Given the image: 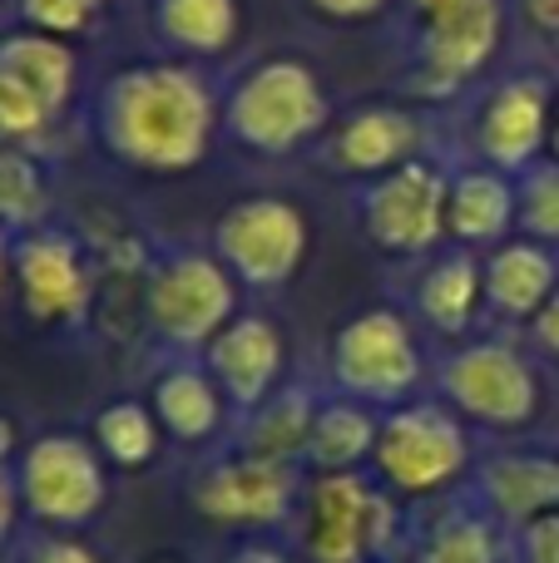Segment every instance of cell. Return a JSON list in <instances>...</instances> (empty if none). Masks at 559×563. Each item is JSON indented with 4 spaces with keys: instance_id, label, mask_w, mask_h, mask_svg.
<instances>
[{
    "instance_id": "1",
    "label": "cell",
    "mask_w": 559,
    "mask_h": 563,
    "mask_svg": "<svg viewBox=\"0 0 559 563\" xmlns=\"http://www.w3.org/2000/svg\"><path fill=\"white\" fill-rule=\"evenodd\" d=\"M223 109L194 65L119 69L99 95V139L114 158L144 174H188L208 158Z\"/></svg>"
},
{
    "instance_id": "2",
    "label": "cell",
    "mask_w": 559,
    "mask_h": 563,
    "mask_svg": "<svg viewBox=\"0 0 559 563\" xmlns=\"http://www.w3.org/2000/svg\"><path fill=\"white\" fill-rule=\"evenodd\" d=\"M15 489L25 525L55 534H89L109 509V460L79 430H45L15 455Z\"/></svg>"
},
{
    "instance_id": "3",
    "label": "cell",
    "mask_w": 559,
    "mask_h": 563,
    "mask_svg": "<svg viewBox=\"0 0 559 563\" xmlns=\"http://www.w3.org/2000/svg\"><path fill=\"white\" fill-rule=\"evenodd\" d=\"M223 124L243 148L283 158L332 124V104L307 59L273 55L238 75L223 99Z\"/></svg>"
},
{
    "instance_id": "4",
    "label": "cell",
    "mask_w": 559,
    "mask_h": 563,
    "mask_svg": "<svg viewBox=\"0 0 559 563\" xmlns=\"http://www.w3.org/2000/svg\"><path fill=\"white\" fill-rule=\"evenodd\" d=\"M471 470V435L465 420L441 400H406L382 410V435H376L366 475L392 499H431L451 489Z\"/></svg>"
},
{
    "instance_id": "5",
    "label": "cell",
    "mask_w": 559,
    "mask_h": 563,
    "mask_svg": "<svg viewBox=\"0 0 559 563\" xmlns=\"http://www.w3.org/2000/svg\"><path fill=\"white\" fill-rule=\"evenodd\" d=\"M396 505L372 475H307L297 509V554L307 563H386Z\"/></svg>"
},
{
    "instance_id": "6",
    "label": "cell",
    "mask_w": 559,
    "mask_h": 563,
    "mask_svg": "<svg viewBox=\"0 0 559 563\" xmlns=\"http://www.w3.org/2000/svg\"><path fill=\"white\" fill-rule=\"evenodd\" d=\"M327 376L337 396H352L372 410L406 406L426 376L412 321L396 307H366L347 317L327 351Z\"/></svg>"
},
{
    "instance_id": "7",
    "label": "cell",
    "mask_w": 559,
    "mask_h": 563,
    "mask_svg": "<svg viewBox=\"0 0 559 563\" xmlns=\"http://www.w3.org/2000/svg\"><path fill=\"white\" fill-rule=\"evenodd\" d=\"M307 489L303 465H283V460H263L248 450H228L218 455L188 489V505L204 525L228 529V534H283L297 525Z\"/></svg>"
},
{
    "instance_id": "8",
    "label": "cell",
    "mask_w": 559,
    "mask_h": 563,
    "mask_svg": "<svg viewBox=\"0 0 559 563\" xmlns=\"http://www.w3.org/2000/svg\"><path fill=\"white\" fill-rule=\"evenodd\" d=\"M243 282L218 263V253H174L144 282V317L178 356H204L208 341L238 317Z\"/></svg>"
},
{
    "instance_id": "9",
    "label": "cell",
    "mask_w": 559,
    "mask_h": 563,
    "mask_svg": "<svg viewBox=\"0 0 559 563\" xmlns=\"http://www.w3.org/2000/svg\"><path fill=\"white\" fill-rule=\"evenodd\" d=\"M313 247V223L293 198L257 194L233 203L213 223V253L243 287L277 291L297 277Z\"/></svg>"
},
{
    "instance_id": "10",
    "label": "cell",
    "mask_w": 559,
    "mask_h": 563,
    "mask_svg": "<svg viewBox=\"0 0 559 563\" xmlns=\"http://www.w3.org/2000/svg\"><path fill=\"white\" fill-rule=\"evenodd\" d=\"M441 396L461 420L491 430H520L535 420L540 406V386L525 356L505 341H475L441 361Z\"/></svg>"
},
{
    "instance_id": "11",
    "label": "cell",
    "mask_w": 559,
    "mask_h": 563,
    "mask_svg": "<svg viewBox=\"0 0 559 563\" xmlns=\"http://www.w3.org/2000/svg\"><path fill=\"white\" fill-rule=\"evenodd\" d=\"M446 198H451V184L426 158L382 174L362 198L366 243L392 257H421L446 233Z\"/></svg>"
},
{
    "instance_id": "12",
    "label": "cell",
    "mask_w": 559,
    "mask_h": 563,
    "mask_svg": "<svg viewBox=\"0 0 559 563\" xmlns=\"http://www.w3.org/2000/svg\"><path fill=\"white\" fill-rule=\"evenodd\" d=\"M208 366V376L218 380V390L228 396L233 416H248L263 400H273L287 386V341L283 327L263 311H238L198 356Z\"/></svg>"
},
{
    "instance_id": "13",
    "label": "cell",
    "mask_w": 559,
    "mask_h": 563,
    "mask_svg": "<svg viewBox=\"0 0 559 563\" xmlns=\"http://www.w3.org/2000/svg\"><path fill=\"white\" fill-rule=\"evenodd\" d=\"M426 89H456L501 45V0H412Z\"/></svg>"
},
{
    "instance_id": "14",
    "label": "cell",
    "mask_w": 559,
    "mask_h": 563,
    "mask_svg": "<svg viewBox=\"0 0 559 563\" xmlns=\"http://www.w3.org/2000/svg\"><path fill=\"white\" fill-rule=\"evenodd\" d=\"M15 291L20 307L40 327H75L89 311L95 277L75 238L65 233H25L15 243Z\"/></svg>"
},
{
    "instance_id": "15",
    "label": "cell",
    "mask_w": 559,
    "mask_h": 563,
    "mask_svg": "<svg viewBox=\"0 0 559 563\" xmlns=\"http://www.w3.org/2000/svg\"><path fill=\"white\" fill-rule=\"evenodd\" d=\"M421 119L396 104H357L327 134V164L352 178H382L421 154Z\"/></svg>"
},
{
    "instance_id": "16",
    "label": "cell",
    "mask_w": 559,
    "mask_h": 563,
    "mask_svg": "<svg viewBox=\"0 0 559 563\" xmlns=\"http://www.w3.org/2000/svg\"><path fill=\"white\" fill-rule=\"evenodd\" d=\"M149 406H154L164 435L184 450H208L233 420V406L218 390V380L208 376V366L188 356H178L174 366L158 371L154 386H149Z\"/></svg>"
},
{
    "instance_id": "17",
    "label": "cell",
    "mask_w": 559,
    "mask_h": 563,
    "mask_svg": "<svg viewBox=\"0 0 559 563\" xmlns=\"http://www.w3.org/2000/svg\"><path fill=\"white\" fill-rule=\"evenodd\" d=\"M550 134V99L535 79H511L491 95L481 114V154L495 168H525Z\"/></svg>"
},
{
    "instance_id": "18",
    "label": "cell",
    "mask_w": 559,
    "mask_h": 563,
    "mask_svg": "<svg viewBox=\"0 0 559 563\" xmlns=\"http://www.w3.org/2000/svg\"><path fill=\"white\" fill-rule=\"evenodd\" d=\"M376 435H382V410L332 390V396H322V406H317L303 470L307 475H362V470L372 465Z\"/></svg>"
},
{
    "instance_id": "19",
    "label": "cell",
    "mask_w": 559,
    "mask_h": 563,
    "mask_svg": "<svg viewBox=\"0 0 559 563\" xmlns=\"http://www.w3.org/2000/svg\"><path fill=\"white\" fill-rule=\"evenodd\" d=\"M481 505L491 519L525 529L530 519L559 509V460L555 455H495L481 465Z\"/></svg>"
},
{
    "instance_id": "20",
    "label": "cell",
    "mask_w": 559,
    "mask_h": 563,
    "mask_svg": "<svg viewBox=\"0 0 559 563\" xmlns=\"http://www.w3.org/2000/svg\"><path fill=\"white\" fill-rule=\"evenodd\" d=\"M317 406H322V396H317L313 386H293V380H287L273 400H263L257 410L238 416L233 450H248V455H263V460H283V465H303Z\"/></svg>"
},
{
    "instance_id": "21",
    "label": "cell",
    "mask_w": 559,
    "mask_h": 563,
    "mask_svg": "<svg viewBox=\"0 0 559 563\" xmlns=\"http://www.w3.org/2000/svg\"><path fill=\"white\" fill-rule=\"evenodd\" d=\"M0 69L15 75L30 95H40L55 114H65V104L75 99L79 85V55L69 40L45 35V30H15L0 40Z\"/></svg>"
},
{
    "instance_id": "22",
    "label": "cell",
    "mask_w": 559,
    "mask_h": 563,
    "mask_svg": "<svg viewBox=\"0 0 559 563\" xmlns=\"http://www.w3.org/2000/svg\"><path fill=\"white\" fill-rule=\"evenodd\" d=\"M89 440L99 445V455L109 460V470H124V475H139V470H154L158 455H164V426H158L154 406L139 396H119L105 400L89 420Z\"/></svg>"
},
{
    "instance_id": "23",
    "label": "cell",
    "mask_w": 559,
    "mask_h": 563,
    "mask_svg": "<svg viewBox=\"0 0 559 563\" xmlns=\"http://www.w3.org/2000/svg\"><path fill=\"white\" fill-rule=\"evenodd\" d=\"M555 297V263L535 243H511L485 263V301L501 317H540Z\"/></svg>"
},
{
    "instance_id": "24",
    "label": "cell",
    "mask_w": 559,
    "mask_h": 563,
    "mask_svg": "<svg viewBox=\"0 0 559 563\" xmlns=\"http://www.w3.org/2000/svg\"><path fill=\"white\" fill-rule=\"evenodd\" d=\"M485 297V267L471 253H451L421 277L416 287V307L441 336H461L475 321V307Z\"/></svg>"
},
{
    "instance_id": "25",
    "label": "cell",
    "mask_w": 559,
    "mask_h": 563,
    "mask_svg": "<svg viewBox=\"0 0 559 563\" xmlns=\"http://www.w3.org/2000/svg\"><path fill=\"white\" fill-rule=\"evenodd\" d=\"M515 188L501 174L481 168V174H461L446 198V233L456 243H495L515 218Z\"/></svg>"
},
{
    "instance_id": "26",
    "label": "cell",
    "mask_w": 559,
    "mask_h": 563,
    "mask_svg": "<svg viewBox=\"0 0 559 563\" xmlns=\"http://www.w3.org/2000/svg\"><path fill=\"white\" fill-rule=\"evenodd\" d=\"M154 25L184 55H223L238 40V0H154Z\"/></svg>"
},
{
    "instance_id": "27",
    "label": "cell",
    "mask_w": 559,
    "mask_h": 563,
    "mask_svg": "<svg viewBox=\"0 0 559 563\" xmlns=\"http://www.w3.org/2000/svg\"><path fill=\"white\" fill-rule=\"evenodd\" d=\"M412 563H501L495 519L481 509H446L421 529Z\"/></svg>"
},
{
    "instance_id": "28",
    "label": "cell",
    "mask_w": 559,
    "mask_h": 563,
    "mask_svg": "<svg viewBox=\"0 0 559 563\" xmlns=\"http://www.w3.org/2000/svg\"><path fill=\"white\" fill-rule=\"evenodd\" d=\"M50 213V178L25 144H0V228L6 233H35Z\"/></svg>"
},
{
    "instance_id": "29",
    "label": "cell",
    "mask_w": 559,
    "mask_h": 563,
    "mask_svg": "<svg viewBox=\"0 0 559 563\" xmlns=\"http://www.w3.org/2000/svg\"><path fill=\"white\" fill-rule=\"evenodd\" d=\"M55 119L59 114L45 104V99L30 95L15 75L0 69V139H10V144H30V139H40Z\"/></svg>"
},
{
    "instance_id": "30",
    "label": "cell",
    "mask_w": 559,
    "mask_h": 563,
    "mask_svg": "<svg viewBox=\"0 0 559 563\" xmlns=\"http://www.w3.org/2000/svg\"><path fill=\"white\" fill-rule=\"evenodd\" d=\"M99 15H105V0H20V20L59 40L85 35Z\"/></svg>"
},
{
    "instance_id": "31",
    "label": "cell",
    "mask_w": 559,
    "mask_h": 563,
    "mask_svg": "<svg viewBox=\"0 0 559 563\" xmlns=\"http://www.w3.org/2000/svg\"><path fill=\"white\" fill-rule=\"evenodd\" d=\"M15 563H109L89 544V534H55V529H35V534L20 544Z\"/></svg>"
},
{
    "instance_id": "32",
    "label": "cell",
    "mask_w": 559,
    "mask_h": 563,
    "mask_svg": "<svg viewBox=\"0 0 559 563\" xmlns=\"http://www.w3.org/2000/svg\"><path fill=\"white\" fill-rule=\"evenodd\" d=\"M520 223L535 238H559V168L530 178V188L520 194Z\"/></svg>"
},
{
    "instance_id": "33",
    "label": "cell",
    "mask_w": 559,
    "mask_h": 563,
    "mask_svg": "<svg viewBox=\"0 0 559 563\" xmlns=\"http://www.w3.org/2000/svg\"><path fill=\"white\" fill-rule=\"evenodd\" d=\"M218 563H307V559L297 554V549H287L283 539H273V534H243L218 554Z\"/></svg>"
},
{
    "instance_id": "34",
    "label": "cell",
    "mask_w": 559,
    "mask_h": 563,
    "mask_svg": "<svg viewBox=\"0 0 559 563\" xmlns=\"http://www.w3.org/2000/svg\"><path fill=\"white\" fill-rule=\"evenodd\" d=\"M515 539H520V563H559V509L515 529Z\"/></svg>"
},
{
    "instance_id": "35",
    "label": "cell",
    "mask_w": 559,
    "mask_h": 563,
    "mask_svg": "<svg viewBox=\"0 0 559 563\" xmlns=\"http://www.w3.org/2000/svg\"><path fill=\"white\" fill-rule=\"evenodd\" d=\"M307 10H317L322 20H337V25H362V20L382 15L386 0H307Z\"/></svg>"
},
{
    "instance_id": "36",
    "label": "cell",
    "mask_w": 559,
    "mask_h": 563,
    "mask_svg": "<svg viewBox=\"0 0 559 563\" xmlns=\"http://www.w3.org/2000/svg\"><path fill=\"white\" fill-rule=\"evenodd\" d=\"M25 519V509H20V489H15V470L0 465V549L15 539V525Z\"/></svg>"
},
{
    "instance_id": "37",
    "label": "cell",
    "mask_w": 559,
    "mask_h": 563,
    "mask_svg": "<svg viewBox=\"0 0 559 563\" xmlns=\"http://www.w3.org/2000/svg\"><path fill=\"white\" fill-rule=\"evenodd\" d=\"M535 341H540L550 356H559V291L545 301V311L535 317Z\"/></svg>"
},
{
    "instance_id": "38",
    "label": "cell",
    "mask_w": 559,
    "mask_h": 563,
    "mask_svg": "<svg viewBox=\"0 0 559 563\" xmlns=\"http://www.w3.org/2000/svg\"><path fill=\"white\" fill-rule=\"evenodd\" d=\"M15 282V243L6 238V228H0V291Z\"/></svg>"
},
{
    "instance_id": "39",
    "label": "cell",
    "mask_w": 559,
    "mask_h": 563,
    "mask_svg": "<svg viewBox=\"0 0 559 563\" xmlns=\"http://www.w3.org/2000/svg\"><path fill=\"white\" fill-rule=\"evenodd\" d=\"M530 5V15L540 20L545 30H559V0H525Z\"/></svg>"
},
{
    "instance_id": "40",
    "label": "cell",
    "mask_w": 559,
    "mask_h": 563,
    "mask_svg": "<svg viewBox=\"0 0 559 563\" xmlns=\"http://www.w3.org/2000/svg\"><path fill=\"white\" fill-rule=\"evenodd\" d=\"M550 144H555V158H559V109H555V129H550Z\"/></svg>"
},
{
    "instance_id": "41",
    "label": "cell",
    "mask_w": 559,
    "mask_h": 563,
    "mask_svg": "<svg viewBox=\"0 0 559 563\" xmlns=\"http://www.w3.org/2000/svg\"><path fill=\"white\" fill-rule=\"evenodd\" d=\"M144 563H184V559H174V554H154V559H144Z\"/></svg>"
}]
</instances>
